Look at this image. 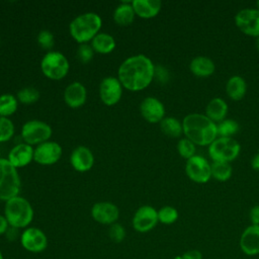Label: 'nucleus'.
I'll use <instances>...</instances> for the list:
<instances>
[{
	"label": "nucleus",
	"instance_id": "f257e3e1",
	"mask_svg": "<svg viewBox=\"0 0 259 259\" xmlns=\"http://www.w3.org/2000/svg\"><path fill=\"white\" fill-rule=\"evenodd\" d=\"M155 76V66L150 58L139 54L125 59L119 66L117 78L122 87L130 91L147 88Z\"/></svg>",
	"mask_w": 259,
	"mask_h": 259
},
{
	"label": "nucleus",
	"instance_id": "f03ea898",
	"mask_svg": "<svg viewBox=\"0 0 259 259\" xmlns=\"http://www.w3.org/2000/svg\"><path fill=\"white\" fill-rule=\"evenodd\" d=\"M183 134L197 146H209L218 138L217 123L205 114L189 113L182 120Z\"/></svg>",
	"mask_w": 259,
	"mask_h": 259
},
{
	"label": "nucleus",
	"instance_id": "7ed1b4c3",
	"mask_svg": "<svg viewBox=\"0 0 259 259\" xmlns=\"http://www.w3.org/2000/svg\"><path fill=\"white\" fill-rule=\"evenodd\" d=\"M102 25L101 17L94 12H86L76 16L69 25L71 36L79 44H87L99 33Z\"/></svg>",
	"mask_w": 259,
	"mask_h": 259
},
{
	"label": "nucleus",
	"instance_id": "20e7f679",
	"mask_svg": "<svg viewBox=\"0 0 259 259\" xmlns=\"http://www.w3.org/2000/svg\"><path fill=\"white\" fill-rule=\"evenodd\" d=\"M4 217L10 227L26 229L32 222L33 208L27 199L17 195L5 202Z\"/></svg>",
	"mask_w": 259,
	"mask_h": 259
},
{
	"label": "nucleus",
	"instance_id": "39448f33",
	"mask_svg": "<svg viewBox=\"0 0 259 259\" xmlns=\"http://www.w3.org/2000/svg\"><path fill=\"white\" fill-rule=\"evenodd\" d=\"M20 178L14 166L7 159L0 158V200L7 201L18 195Z\"/></svg>",
	"mask_w": 259,
	"mask_h": 259
},
{
	"label": "nucleus",
	"instance_id": "423d86ee",
	"mask_svg": "<svg viewBox=\"0 0 259 259\" xmlns=\"http://www.w3.org/2000/svg\"><path fill=\"white\" fill-rule=\"evenodd\" d=\"M69 61L60 52H48L40 62L42 74L52 80H61L69 72Z\"/></svg>",
	"mask_w": 259,
	"mask_h": 259
},
{
	"label": "nucleus",
	"instance_id": "0eeeda50",
	"mask_svg": "<svg viewBox=\"0 0 259 259\" xmlns=\"http://www.w3.org/2000/svg\"><path fill=\"white\" fill-rule=\"evenodd\" d=\"M241 151L240 144L234 138L218 137L208 146V155L212 161L227 162L235 160Z\"/></svg>",
	"mask_w": 259,
	"mask_h": 259
},
{
	"label": "nucleus",
	"instance_id": "6e6552de",
	"mask_svg": "<svg viewBox=\"0 0 259 259\" xmlns=\"http://www.w3.org/2000/svg\"><path fill=\"white\" fill-rule=\"evenodd\" d=\"M52 133V127L47 122L38 119L26 121L21 128V137L28 145H39L49 141Z\"/></svg>",
	"mask_w": 259,
	"mask_h": 259
},
{
	"label": "nucleus",
	"instance_id": "1a4fd4ad",
	"mask_svg": "<svg viewBox=\"0 0 259 259\" xmlns=\"http://www.w3.org/2000/svg\"><path fill=\"white\" fill-rule=\"evenodd\" d=\"M185 173L187 177L195 183H206L211 177L210 164L204 157L194 155L192 158L187 160Z\"/></svg>",
	"mask_w": 259,
	"mask_h": 259
},
{
	"label": "nucleus",
	"instance_id": "9d476101",
	"mask_svg": "<svg viewBox=\"0 0 259 259\" xmlns=\"http://www.w3.org/2000/svg\"><path fill=\"white\" fill-rule=\"evenodd\" d=\"M237 27L246 35L259 37V10L245 8L240 10L235 16Z\"/></svg>",
	"mask_w": 259,
	"mask_h": 259
},
{
	"label": "nucleus",
	"instance_id": "9b49d317",
	"mask_svg": "<svg viewBox=\"0 0 259 259\" xmlns=\"http://www.w3.org/2000/svg\"><path fill=\"white\" fill-rule=\"evenodd\" d=\"M20 243L26 251L30 253H40L48 247V238L40 229L28 227L21 233Z\"/></svg>",
	"mask_w": 259,
	"mask_h": 259
},
{
	"label": "nucleus",
	"instance_id": "f8f14e48",
	"mask_svg": "<svg viewBox=\"0 0 259 259\" xmlns=\"http://www.w3.org/2000/svg\"><path fill=\"white\" fill-rule=\"evenodd\" d=\"M158 210L151 205L140 206L133 217V228L139 233L152 231L158 224Z\"/></svg>",
	"mask_w": 259,
	"mask_h": 259
},
{
	"label": "nucleus",
	"instance_id": "ddd939ff",
	"mask_svg": "<svg viewBox=\"0 0 259 259\" xmlns=\"http://www.w3.org/2000/svg\"><path fill=\"white\" fill-rule=\"evenodd\" d=\"M122 95V85L118 78L109 76L102 79L99 85V96L101 101L108 105L116 104Z\"/></svg>",
	"mask_w": 259,
	"mask_h": 259
},
{
	"label": "nucleus",
	"instance_id": "4468645a",
	"mask_svg": "<svg viewBox=\"0 0 259 259\" xmlns=\"http://www.w3.org/2000/svg\"><path fill=\"white\" fill-rule=\"evenodd\" d=\"M62 152V147L57 142L47 141L36 146L33 160L40 165H53L60 160Z\"/></svg>",
	"mask_w": 259,
	"mask_h": 259
},
{
	"label": "nucleus",
	"instance_id": "2eb2a0df",
	"mask_svg": "<svg viewBox=\"0 0 259 259\" xmlns=\"http://www.w3.org/2000/svg\"><path fill=\"white\" fill-rule=\"evenodd\" d=\"M91 217L93 220L102 225H112L116 223L119 217L118 207L109 201L96 202L91 208Z\"/></svg>",
	"mask_w": 259,
	"mask_h": 259
},
{
	"label": "nucleus",
	"instance_id": "dca6fc26",
	"mask_svg": "<svg viewBox=\"0 0 259 259\" xmlns=\"http://www.w3.org/2000/svg\"><path fill=\"white\" fill-rule=\"evenodd\" d=\"M140 112L148 122L157 123L164 118L165 107L158 98L148 96L140 103Z\"/></svg>",
	"mask_w": 259,
	"mask_h": 259
},
{
	"label": "nucleus",
	"instance_id": "f3484780",
	"mask_svg": "<svg viewBox=\"0 0 259 259\" xmlns=\"http://www.w3.org/2000/svg\"><path fill=\"white\" fill-rule=\"evenodd\" d=\"M240 249L248 256L259 254V225H250L247 227L239 241Z\"/></svg>",
	"mask_w": 259,
	"mask_h": 259
},
{
	"label": "nucleus",
	"instance_id": "a211bd4d",
	"mask_svg": "<svg viewBox=\"0 0 259 259\" xmlns=\"http://www.w3.org/2000/svg\"><path fill=\"white\" fill-rule=\"evenodd\" d=\"M72 167L78 172L90 170L94 164V156L90 149L85 146H78L73 150L70 157Z\"/></svg>",
	"mask_w": 259,
	"mask_h": 259
},
{
	"label": "nucleus",
	"instance_id": "6ab92c4d",
	"mask_svg": "<svg viewBox=\"0 0 259 259\" xmlns=\"http://www.w3.org/2000/svg\"><path fill=\"white\" fill-rule=\"evenodd\" d=\"M33 152L34 150L30 145L26 143L18 144L10 150L7 160L15 168H21L28 165L31 160H33Z\"/></svg>",
	"mask_w": 259,
	"mask_h": 259
},
{
	"label": "nucleus",
	"instance_id": "aec40b11",
	"mask_svg": "<svg viewBox=\"0 0 259 259\" xmlns=\"http://www.w3.org/2000/svg\"><path fill=\"white\" fill-rule=\"evenodd\" d=\"M87 97L85 86L80 82H73L69 84L64 91V100L66 104L72 108L81 107Z\"/></svg>",
	"mask_w": 259,
	"mask_h": 259
},
{
	"label": "nucleus",
	"instance_id": "412c9836",
	"mask_svg": "<svg viewBox=\"0 0 259 259\" xmlns=\"http://www.w3.org/2000/svg\"><path fill=\"white\" fill-rule=\"evenodd\" d=\"M132 6L135 13L141 18H153L161 10L162 3L160 0H134Z\"/></svg>",
	"mask_w": 259,
	"mask_h": 259
},
{
	"label": "nucleus",
	"instance_id": "4be33fe9",
	"mask_svg": "<svg viewBox=\"0 0 259 259\" xmlns=\"http://www.w3.org/2000/svg\"><path fill=\"white\" fill-rule=\"evenodd\" d=\"M189 70L194 76L205 78L211 76L214 73L215 65L209 58L205 56H197L190 61Z\"/></svg>",
	"mask_w": 259,
	"mask_h": 259
},
{
	"label": "nucleus",
	"instance_id": "5701e85b",
	"mask_svg": "<svg viewBox=\"0 0 259 259\" xmlns=\"http://www.w3.org/2000/svg\"><path fill=\"white\" fill-rule=\"evenodd\" d=\"M228 104L220 97H214L209 100L205 107V115L215 123H219L227 118Z\"/></svg>",
	"mask_w": 259,
	"mask_h": 259
},
{
	"label": "nucleus",
	"instance_id": "b1692460",
	"mask_svg": "<svg viewBox=\"0 0 259 259\" xmlns=\"http://www.w3.org/2000/svg\"><path fill=\"white\" fill-rule=\"evenodd\" d=\"M247 91V84L243 77L239 75L229 78L226 84V93L234 101L242 100Z\"/></svg>",
	"mask_w": 259,
	"mask_h": 259
},
{
	"label": "nucleus",
	"instance_id": "393cba45",
	"mask_svg": "<svg viewBox=\"0 0 259 259\" xmlns=\"http://www.w3.org/2000/svg\"><path fill=\"white\" fill-rule=\"evenodd\" d=\"M91 47L96 53L109 54L115 48V39L108 33L99 32L91 40Z\"/></svg>",
	"mask_w": 259,
	"mask_h": 259
},
{
	"label": "nucleus",
	"instance_id": "a878e982",
	"mask_svg": "<svg viewBox=\"0 0 259 259\" xmlns=\"http://www.w3.org/2000/svg\"><path fill=\"white\" fill-rule=\"evenodd\" d=\"M135 11L132 2H122L113 11V20L118 25H128L135 19Z\"/></svg>",
	"mask_w": 259,
	"mask_h": 259
},
{
	"label": "nucleus",
	"instance_id": "bb28decb",
	"mask_svg": "<svg viewBox=\"0 0 259 259\" xmlns=\"http://www.w3.org/2000/svg\"><path fill=\"white\" fill-rule=\"evenodd\" d=\"M161 132L169 138H179L183 134L182 122L173 116L164 117L160 121Z\"/></svg>",
	"mask_w": 259,
	"mask_h": 259
},
{
	"label": "nucleus",
	"instance_id": "cd10ccee",
	"mask_svg": "<svg viewBox=\"0 0 259 259\" xmlns=\"http://www.w3.org/2000/svg\"><path fill=\"white\" fill-rule=\"evenodd\" d=\"M211 177L220 182H225L229 180L233 174V168L230 163L212 161L210 164Z\"/></svg>",
	"mask_w": 259,
	"mask_h": 259
},
{
	"label": "nucleus",
	"instance_id": "c85d7f7f",
	"mask_svg": "<svg viewBox=\"0 0 259 259\" xmlns=\"http://www.w3.org/2000/svg\"><path fill=\"white\" fill-rule=\"evenodd\" d=\"M18 105L17 98L9 93L1 94L0 95V116L7 117L9 115H12Z\"/></svg>",
	"mask_w": 259,
	"mask_h": 259
},
{
	"label": "nucleus",
	"instance_id": "c756f323",
	"mask_svg": "<svg viewBox=\"0 0 259 259\" xmlns=\"http://www.w3.org/2000/svg\"><path fill=\"white\" fill-rule=\"evenodd\" d=\"M218 137L233 138L239 131V123L231 118H226L223 121L217 123Z\"/></svg>",
	"mask_w": 259,
	"mask_h": 259
},
{
	"label": "nucleus",
	"instance_id": "7c9ffc66",
	"mask_svg": "<svg viewBox=\"0 0 259 259\" xmlns=\"http://www.w3.org/2000/svg\"><path fill=\"white\" fill-rule=\"evenodd\" d=\"M16 98L23 104H32L38 100L39 91L32 86L23 87L17 92Z\"/></svg>",
	"mask_w": 259,
	"mask_h": 259
},
{
	"label": "nucleus",
	"instance_id": "2f4dec72",
	"mask_svg": "<svg viewBox=\"0 0 259 259\" xmlns=\"http://www.w3.org/2000/svg\"><path fill=\"white\" fill-rule=\"evenodd\" d=\"M178 210L171 206V205H165L162 206L158 210V220L160 223L164 225H172L178 220Z\"/></svg>",
	"mask_w": 259,
	"mask_h": 259
},
{
	"label": "nucleus",
	"instance_id": "473e14b6",
	"mask_svg": "<svg viewBox=\"0 0 259 259\" xmlns=\"http://www.w3.org/2000/svg\"><path fill=\"white\" fill-rule=\"evenodd\" d=\"M177 151L182 158L188 160L195 155V151H196L195 144L192 143L187 138L180 139L177 143Z\"/></svg>",
	"mask_w": 259,
	"mask_h": 259
},
{
	"label": "nucleus",
	"instance_id": "72a5a7b5",
	"mask_svg": "<svg viewBox=\"0 0 259 259\" xmlns=\"http://www.w3.org/2000/svg\"><path fill=\"white\" fill-rule=\"evenodd\" d=\"M14 134V125L8 117L0 116V143L9 141Z\"/></svg>",
	"mask_w": 259,
	"mask_h": 259
},
{
	"label": "nucleus",
	"instance_id": "f704fd0d",
	"mask_svg": "<svg viewBox=\"0 0 259 259\" xmlns=\"http://www.w3.org/2000/svg\"><path fill=\"white\" fill-rule=\"evenodd\" d=\"M36 40H37V44L39 45V47L44 50H51L54 47V44H55L54 35L48 29L40 30L37 34Z\"/></svg>",
	"mask_w": 259,
	"mask_h": 259
},
{
	"label": "nucleus",
	"instance_id": "c9c22d12",
	"mask_svg": "<svg viewBox=\"0 0 259 259\" xmlns=\"http://www.w3.org/2000/svg\"><path fill=\"white\" fill-rule=\"evenodd\" d=\"M93 55H94V51L91 45L80 44V46L77 49V54H76L77 59L83 64L90 62L93 58Z\"/></svg>",
	"mask_w": 259,
	"mask_h": 259
},
{
	"label": "nucleus",
	"instance_id": "e433bc0d",
	"mask_svg": "<svg viewBox=\"0 0 259 259\" xmlns=\"http://www.w3.org/2000/svg\"><path fill=\"white\" fill-rule=\"evenodd\" d=\"M108 236L110 240L114 243H120L125 238V230L122 227V225L118 223H114L110 225L108 230Z\"/></svg>",
	"mask_w": 259,
	"mask_h": 259
},
{
	"label": "nucleus",
	"instance_id": "4c0bfd02",
	"mask_svg": "<svg viewBox=\"0 0 259 259\" xmlns=\"http://www.w3.org/2000/svg\"><path fill=\"white\" fill-rule=\"evenodd\" d=\"M202 253L199 250H188L181 255L176 256L174 259H202Z\"/></svg>",
	"mask_w": 259,
	"mask_h": 259
},
{
	"label": "nucleus",
	"instance_id": "58836bf2",
	"mask_svg": "<svg viewBox=\"0 0 259 259\" xmlns=\"http://www.w3.org/2000/svg\"><path fill=\"white\" fill-rule=\"evenodd\" d=\"M20 235H21V234L19 233V229L14 228V227H10V226H9L7 232L5 233V236H6L7 240L10 241V242L17 240L18 238L20 239Z\"/></svg>",
	"mask_w": 259,
	"mask_h": 259
},
{
	"label": "nucleus",
	"instance_id": "ea45409f",
	"mask_svg": "<svg viewBox=\"0 0 259 259\" xmlns=\"http://www.w3.org/2000/svg\"><path fill=\"white\" fill-rule=\"evenodd\" d=\"M251 225H259V205H254L249 212Z\"/></svg>",
	"mask_w": 259,
	"mask_h": 259
},
{
	"label": "nucleus",
	"instance_id": "a19ab883",
	"mask_svg": "<svg viewBox=\"0 0 259 259\" xmlns=\"http://www.w3.org/2000/svg\"><path fill=\"white\" fill-rule=\"evenodd\" d=\"M8 228H9V224H8L6 218L4 215L0 214V236L5 235Z\"/></svg>",
	"mask_w": 259,
	"mask_h": 259
},
{
	"label": "nucleus",
	"instance_id": "79ce46f5",
	"mask_svg": "<svg viewBox=\"0 0 259 259\" xmlns=\"http://www.w3.org/2000/svg\"><path fill=\"white\" fill-rule=\"evenodd\" d=\"M251 167L254 170L259 171V152L252 158V160H251Z\"/></svg>",
	"mask_w": 259,
	"mask_h": 259
},
{
	"label": "nucleus",
	"instance_id": "37998d69",
	"mask_svg": "<svg viewBox=\"0 0 259 259\" xmlns=\"http://www.w3.org/2000/svg\"><path fill=\"white\" fill-rule=\"evenodd\" d=\"M256 47H257V49H258V51H259V37H257V40H256Z\"/></svg>",
	"mask_w": 259,
	"mask_h": 259
},
{
	"label": "nucleus",
	"instance_id": "c03bdc74",
	"mask_svg": "<svg viewBox=\"0 0 259 259\" xmlns=\"http://www.w3.org/2000/svg\"><path fill=\"white\" fill-rule=\"evenodd\" d=\"M0 259H4V257H3V254H2V252H1V250H0Z\"/></svg>",
	"mask_w": 259,
	"mask_h": 259
},
{
	"label": "nucleus",
	"instance_id": "a18cd8bd",
	"mask_svg": "<svg viewBox=\"0 0 259 259\" xmlns=\"http://www.w3.org/2000/svg\"><path fill=\"white\" fill-rule=\"evenodd\" d=\"M256 5H257V9L259 10V1H257V2H256Z\"/></svg>",
	"mask_w": 259,
	"mask_h": 259
}]
</instances>
